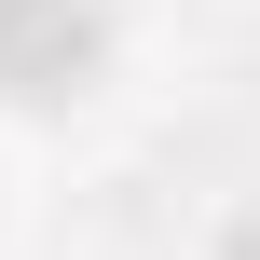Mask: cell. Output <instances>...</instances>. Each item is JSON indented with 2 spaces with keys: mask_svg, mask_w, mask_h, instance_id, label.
<instances>
[{
  "mask_svg": "<svg viewBox=\"0 0 260 260\" xmlns=\"http://www.w3.org/2000/svg\"><path fill=\"white\" fill-rule=\"evenodd\" d=\"M110 55V0H0V96H69Z\"/></svg>",
  "mask_w": 260,
  "mask_h": 260,
  "instance_id": "6da1fadb",
  "label": "cell"
}]
</instances>
